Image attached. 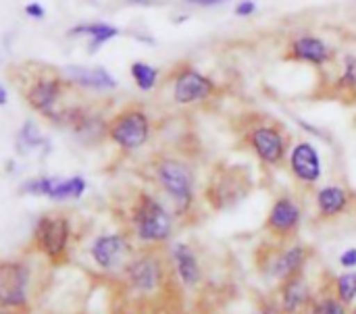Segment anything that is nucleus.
Masks as SVG:
<instances>
[{
	"label": "nucleus",
	"instance_id": "f257e3e1",
	"mask_svg": "<svg viewBox=\"0 0 356 314\" xmlns=\"http://www.w3.org/2000/svg\"><path fill=\"white\" fill-rule=\"evenodd\" d=\"M129 236L140 248H163L173 236V215L152 194H138L129 208Z\"/></svg>",
	"mask_w": 356,
	"mask_h": 314
},
{
	"label": "nucleus",
	"instance_id": "f03ea898",
	"mask_svg": "<svg viewBox=\"0 0 356 314\" xmlns=\"http://www.w3.org/2000/svg\"><path fill=\"white\" fill-rule=\"evenodd\" d=\"M171 275L169 258L163 256L161 248H142L125 265L121 279L136 298H150L167 288Z\"/></svg>",
	"mask_w": 356,
	"mask_h": 314
},
{
	"label": "nucleus",
	"instance_id": "7ed1b4c3",
	"mask_svg": "<svg viewBox=\"0 0 356 314\" xmlns=\"http://www.w3.org/2000/svg\"><path fill=\"white\" fill-rule=\"evenodd\" d=\"M154 181L179 215L192 210L196 200V175L186 160L173 156L159 158L154 165Z\"/></svg>",
	"mask_w": 356,
	"mask_h": 314
},
{
	"label": "nucleus",
	"instance_id": "20e7f679",
	"mask_svg": "<svg viewBox=\"0 0 356 314\" xmlns=\"http://www.w3.org/2000/svg\"><path fill=\"white\" fill-rule=\"evenodd\" d=\"M31 244L48 263L60 265L69 258L73 244V223L67 215L48 213L35 219L31 229Z\"/></svg>",
	"mask_w": 356,
	"mask_h": 314
},
{
	"label": "nucleus",
	"instance_id": "39448f33",
	"mask_svg": "<svg viewBox=\"0 0 356 314\" xmlns=\"http://www.w3.org/2000/svg\"><path fill=\"white\" fill-rule=\"evenodd\" d=\"M136 254L134 238L125 231L100 233L90 244V258L102 273H123L125 265Z\"/></svg>",
	"mask_w": 356,
	"mask_h": 314
},
{
	"label": "nucleus",
	"instance_id": "423d86ee",
	"mask_svg": "<svg viewBox=\"0 0 356 314\" xmlns=\"http://www.w3.org/2000/svg\"><path fill=\"white\" fill-rule=\"evenodd\" d=\"M106 133L123 152H138L150 140V117L140 108H125L108 121Z\"/></svg>",
	"mask_w": 356,
	"mask_h": 314
},
{
	"label": "nucleus",
	"instance_id": "0eeeda50",
	"mask_svg": "<svg viewBox=\"0 0 356 314\" xmlns=\"http://www.w3.org/2000/svg\"><path fill=\"white\" fill-rule=\"evenodd\" d=\"M31 269L25 261L6 258L0 265V306L25 313L29 308Z\"/></svg>",
	"mask_w": 356,
	"mask_h": 314
},
{
	"label": "nucleus",
	"instance_id": "6e6552de",
	"mask_svg": "<svg viewBox=\"0 0 356 314\" xmlns=\"http://www.w3.org/2000/svg\"><path fill=\"white\" fill-rule=\"evenodd\" d=\"M311 256H313V250L307 244L294 242V244L284 246V242H282V246H277V248H267L265 258H261L263 273L282 283L296 275H305V269H307Z\"/></svg>",
	"mask_w": 356,
	"mask_h": 314
},
{
	"label": "nucleus",
	"instance_id": "1a4fd4ad",
	"mask_svg": "<svg viewBox=\"0 0 356 314\" xmlns=\"http://www.w3.org/2000/svg\"><path fill=\"white\" fill-rule=\"evenodd\" d=\"M246 142L254 156L267 167H280L288 158V135L277 125H254L248 131Z\"/></svg>",
	"mask_w": 356,
	"mask_h": 314
},
{
	"label": "nucleus",
	"instance_id": "9d476101",
	"mask_svg": "<svg viewBox=\"0 0 356 314\" xmlns=\"http://www.w3.org/2000/svg\"><path fill=\"white\" fill-rule=\"evenodd\" d=\"M86 179L81 175L73 177H33L27 179L21 185V194L27 196H42L52 202H65V200H77L86 194Z\"/></svg>",
	"mask_w": 356,
	"mask_h": 314
},
{
	"label": "nucleus",
	"instance_id": "9b49d317",
	"mask_svg": "<svg viewBox=\"0 0 356 314\" xmlns=\"http://www.w3.org/2000/svg\"><path fill=\"white\" fill-rule=\"evenodd\" d=\"M215 92H217L215 81L209 75H204L196 69H190V67L181 69L173 79V100L181 106L204 102Z\"/></svg>",
	"mask_w": 356,
	"mask_h": 314
},
{
	"label": "nucleus",
	"instance_id": "f8f14e48",
	"mask_svg": "<svg viewBox=\"0 0 356 314\" xmlns=\"http://www.w3.org/2000/svg\"><path fill=\"white\" fill-rule=\"evenodd\" d=\"M267 231L275 240H290L302 225V208L292 196H280L269 210Z\"/></svg>",
	"mask_w": 356,
	"mask_h": 314
},
{
	"label": "nucleus",
	"instance_id": "ddd939ff",
	"mask_svg": "<svg viewBox=\"0 0 356 314\" xmlns=\"http://www.w3.org/2000/svg\"><path fill=\"white\" fill-rule=\"evenodd\" d=\"M60 98H63V79H58L54 75L38 77L35 81H31V85L25 92L27 104L35 113H40L48 119L56 117V106H58Z\"/></svg>",
	"mask_w": 356,
	"mask_h": 314
},
{
	"label": "nucleus",
	"instance_id": "4468645a",
	"mask_svg": "<svg viewBox=\"0 0 356 314\" xmlns=\"http://www.w3.org/2000/svg\"><path fill=\"white\" fill-rule=\"evenodd\" d=\"M169 265L173 277L188 290H194L202 281V265L194 248L186 242H177L169 248Z\"/></svg>",
	"mask_w": 356,
	"mask_h": 314
},
{
	"label": "nucleus",
	"instance_id": "2eb2a0df",
	"mask_svg": "<svg viewBox=\"0 0 356 314\" xmlns=\"http://www.w3.org/2000/svg\"><path fill=\"white\" fill-rule=\"evenodd\" d=\"M294 179L305 185H313L321 179V156L311 142H298L288 156Z\"/></svg>",
	"mask_w": 356,
	"mask_h": 314
},
{
	"label": "nucleus",
	"instance_id": "dca6fc26",
	"mask_svg": "<svg viewBox=\"0 0 356 314\" xmlns=\"http://www.w3.org/2000/svg\"><path fill=\"white\" fill-rule=\"evenodd\" d=\"M315 292L305 275H296L292 279L282 281L280 286V306L284 314H307L315 302Z\"/></svg>",
	"mask_w": 356,
	"mask_h": 314
},
{
	"label": "nucleus",
	"instance_id": "f3484780",
	"mask_svg": "<svg viewBox=\"0 0 356 314\" xmlns=\"http://www.w3.org/2000/svg\"><path fill=\"white\" fill-rule=\"evenodd\" d=\"M317 213L321 219H338L350 208V194L342 185H323L315 194Z\"/></svg>",
	"mask_w": 356,
	"mask_h": 314
},
{
	"label": "nucleus",
	"instance_id": "a211bd4d",
	"mask_svg": "<svg viewBox=\"0 0 356 314\" xmlns=\"http://www.w3.org/2000/svg\"><path fill=\"white\" fill-rule=\"evenodd\" d=\"M65 77L79 85V88H88V90H115L117 81L113 79V75L104 69V67H79V65H69L65 67Z\"/></svg>",
	"mask_w": 356,
	"mask_h": 314
},
{
	"label": "nucleus",
	"instance_id": "6ab92c4d",
	"mask_svg": "<svg viewBox=\"0 0 356 314\" xmlns=\"http://www.w3.org/2000/svg\"><path fill=\"white\" fill-rule=\"evenodd\" d=\"M290 56L294 60L317 65V67H321V65L332 60L330 46L321 38H317V35H300V38H296L290 44Z\"/></svg>",
	"mask_w": 356,
	"mask_h": 314
},
{
	"label": "nucleus",
	"instance_id": "aec40b11",
	"mask_svg": "<svg viewBox=\"0 0 356 314\" xmlns=\"http://www.w3.org/2000/svg\"><path fill=\"white\" fill-rule=\"evenodd\" d=\"M246 194V188L240 183V177L236 173H227L225 179H217L213 181V188H209V198L213 200V206L217 208H227L232 204H236L242 196Z\"/></svg>",
	"mask_w": 356,
	"mask_h": 314
},
{
	"label": "nucleus",
	"instance_id": "412c9836",
	"mask_svg": "<svg viewBox=\"0 0 356 314\" xmlns=\"http://www.w3.org/2000/svg\"><path fill=\"white\" fill-rule=\"evenodd\" d=\"M69 35H90L92 38V46L90 50H98L100 46H104L108 40H113L115 35H119V29L108 25V23H81L69 29Z\"/></svg>",
	"mask_w": 356,
	"mask_h": 314
},
{
	"label": "nucleus",
	"instance_id": "4be33fe9",
	"mask_svg": "<svg viewBox=\"0 0 356 314\" xmlns=\"http://www.w3.org/2000/svg\"><path fill=\"white\" fill-rule=\"evenodd\" d=\"M332 292L344 302V304H355L356 302V271H346L332 279Z\"/></svg>",
	"mask_w": 356,
	"mask_h": 314
},
{
	"label": "nucleus",
	"instance_id": "5701e85b",
	"mask_svg": "<svg viewBox=\"0 0 356 314\" xmlns=\"http://www.w3.org/2000/svg\"><path fill=\"white\" fill-rule=\"evenodd\" d=\"M307 314H350V311H348V304H344L334 292H330V294L317 296Z\"/></svg>",
	"mask_w": 356,
	"mask_h": 314
},
{
	"label": "nucleus",
	"instance_id": "b1692460",
	"mask_svg": "<svg viewBox=\"0 0 356 314\" xmlns=\"http://www.w3.org/2000/svg\"><path fill=\"white\" fill-rule=\"evenodd\" d=\"M129 73H131V79L136 81V85L142 92H150L156 85V79H159V69L156 67H150L146 63H134L129 67Z\"/></svg>",
	"mask_w": 356,
	"mask_h": 314
},
{
	"label": "nucleus",
	"instance_id": "393cba45",
	"mask_svg": "<svg viewBox=\"0 0 356 314\" xmlns=\"http://www.w3.org/2000/svg\"><path fill=\"white\" fill-rule=\"evenodd\" d=\"M19 142H21L27 150H31V148H40V146L44 144V135L40 133V129L35 127V123L25 121L23 127H21V131H19Z\"/></svg>",
	"mask_w": 356,
	"mask_h": 314
},
{
	"label": "nucleus",
	"instance_id": "a878e982",
	"mask_svg": "<svg viewBox=\"0 0 356 314\" xmlns=\"http://www.w3.org/2000/svg\"><path fill=\"white\" fill-rule=\"evenodd\" d=\"M340 88L344 90H356V56H346V63H344V71L340 75V81H338Z\"/></svg>",
	"mask_w": 356,
	"mask_h": 314
},
{
	"label": "nucleus",
	"instance_id": "bb28decb",
	"mask_svg": "<svg viewBox=\"0 0 356 314\" xmlns=\"http://www.w3.org/2000/svg\"><path fill=\"white\" fill-rule=\"evenodd\" d=\"M340 267H344L346 271H353L356 267V248H348L340 254Z\"/></svg>",
	"mask_w": 356,
	"mask_h": 314
},
{
	"label": "nucleus",
	"instance_id": "cd10ccee",
	"mask_svg": "<svg viewBox=\"0 0 356 314\" xmlns=\"http://www.w3.org/2000/svg\"><path fill=\"white\" fill-rule=\"evenodd\" d=\"M254 314H284V311H282V306H280V300L275 302V300H265L257 311H254Z\"/></svg>",
	"mask_w": 356,
	"mask_h": 314
},
{
	"label": "nucleus",
	"instance_id": "c85d7f7f",
	"mask_svg": "<svg viewBox=\"0 0 356 314\" xmlns=\"http://www.w3.org/2000/svg\"><path fill=\"white\" fill-rule=\"evenodd\" d=\"M254 8H257L254 0H242L236 4V15L238 17H250L254 13Z\"/></svg>",
	"mask_w": 356,
	"mask_h": 314
},
{
	"label": "nucleus",
	"instance_id": "c756f323",
	"mask_svg": "<svg viewBox=\"0 0 356 314\" xmlns=\"http://www.w3.org/2000/svg\"><path fill=\"white\" fill-rule=\"evenodd\" d=\"M25 13H27L29 17H33V19H42V17L46 15L44 6H42L40 2H27V4H25Z\"/></svg>",
	"mask_w": 356,
	"mask_h": 314
},
{
	"label": "nucleus",
	"instance_id": "7c9ffc66",
	"mask_svg": "<svg viewBox=\"0 0 356 314\" xmlns=\"http://www.w3.org/2000/svg\"><path fill=\"white\" fill-rule=\"evenodd\" d=\"M188 4H196V6H217V4H223L227 0H184Z\"/></svg>",
	"mask_w": 356,
	"mask_h": 314
},
{
	"label": "nucleus",
	"instance_id": "2f4dec72",
	"mask_svg": "<svg viewBox=\"0 0 356 314\" xmlns=\"http://www.w3.org/2000/svg\"><path fill=\"white\" fill-rule=\"evenodd\" d=\"M0 104H2V106H6V88H2V90H0Z\"/></svg>",
	"mask_w": 356,
	"mask_h": 314
},
{
	"label": "nucleus",
	"instance_id": "473e14b6",
	"mask_svg": "<svg viewBox=\"0 0 356 314\" xmlns=\"http://www.w3.org/2000/svg\"><path fill=\"white\" fill-rule=\"evenodd\" d=\"M0 314H25V313H21V311H10V308H2V313Z\"/></svg>",
	"mask_w": 356,
	"mask_h": 314
},
{
	"label": "nucleus",
	"instance_id": "72a5a7b5",
	"mask_svg": "<svg viewBox=\"0 0 356 314\" xmlns=\"http://www.w3.org/2000/svg\"><path fill=\"white\" fill-rule=\"evenodd\" d=\"M350 314H356V306H355V308H353V311H350Z\"/></svg>",
	"mask_w": 356,
	"mask_h": 314
},
{
	"label": "nucleus",
	"instance_id": "f704fd0d",
	"mask_svg": "<svg viewBox=\"0 0 356 314\" xmlns=\"http://www.w3.org/2000/svg\"><path fill=\"white\" fill-rule=\"evenodd\" d=\"M125 314H138V313H125Z\"/></svg>",
	"mask_w": 356,
	"mask_h": 314
}]
</instances>
